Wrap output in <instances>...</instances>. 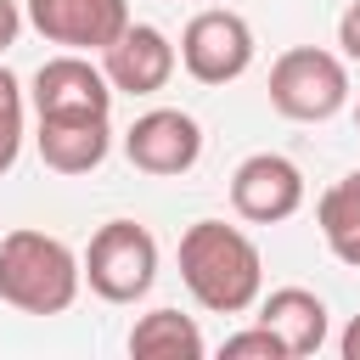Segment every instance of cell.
Masks as SVG:
<instances>
[{
	"mask_svg": "<svg viewBox=\"0 0 360 360\" xmlns=\"http://www.w3.org/2000/svg\"><path fill=\"white\" fill-rule=\"evenodd\" d=\"M180 281L208 315H242L264 292L259 242L225 219H197L180 236Z\"/></svg>",
	"mask_w": 360,
	"mask_h": 360,
	"instance_id": "1",
	"label": "cell"
},
{
	"mask_svg": "<svg viewBox=\"0 0 360 360\" xmlns=\"http://www.w3.org/2000/svg\"><path fill=\"white\" fill-rule=\"evenodd\" d=\"M84 287L79 253L51 231H6L0 236V304L22 315H62Z\"/></svg>",
	"mask_w": 360,
	"mask_h": 360,
	"instance_id": "2",
	"label": "cell"
},
{
	"mask_svg": "<svg viewBox=\"0 0 360 360\" xmlns=\"http://www.w3.org/2000/svg\"><path fill=\"white\" fill-rule=\"evenodd\" d=\"M270 107L292 124H326L349 107V68L338 51L292 45L270 62Z\"/></svg>",
	"mask_w": 360,
	"mask_h": 360,
	"instance_id": "3",
	"label": "cell"
},
{
	"mask_svg": "<svg viewBox=\"0 0 360 360\" xmlns=\"http://www.w3.org/2000/svg\"><path fill=\"white\" fill-rule=\"evenodd\" d=\"M79 270H84V281H90L96 298L135 304L158 281V236L146 225H135V219H107V225H96Z\"/></svg>",
	"mask_w": 360,
	"mask_h": 360,
	"instance_id": "4",
	"label": "cell"
},
{
	"mask_svg": "<svg viewBox=\"0 0 360 360\" xmlns=\"http://www.w3.org/2000/svg\"><path fill=\"white\" fill-rule=\"evenodd\" d=\"M180 68L197 84H231L253 68V28L242 11L231 6H202L186 28H180Z\"/></svg>",
	"mask_w": 360,
	"mask_h": 360,
	"instance_id": "5",
	"label": "cell"
},
{
	"mask_svg": "<svg viewBox=\"0 0 360 360\" xmlns=\"http://www.w3.org/2000/svg\"><path fill=\"white\" fill-rule=\"evenodd\" d=\"M22 22L62 51H107L129 28V0H22Z\"/></svg>",
	"mask_w": 360,
	"mask_h": 360,
	"instance_id": "6",
	"label": "cell"
},
{
	"mask_svg": "<svg viewBox=\"0 0 360 360\" xmlns=\"http://www.w3.org/2000/svg\"><path fill=\"white\" fill-rule=\"evenodd\" d=\"M124 158L141 174L174 180V174L197 169V158H202V124L191 112H180V107H152V112H141L124 129Z\"/></svg>",
	"mask_w": 360,
	"mask_h": 360,
	"instance_id": "7",
	"label": "cell"
},
{
	"mask_svg": "<svg viewBox=\"0 0 360 360\" xmlns=\"http://www.w3.org/2000/svg\"><path fill=\"white\" fill-rule=\"evenodd\" d=\"M231 208L248 225H281L304 208V169L281 152H253L231 174Z\"/></svg>",
	"mask_w": 360,
	"mask_h": 360,
	"instance_id": "8",
	"label": "cell"
},
{
	"mask_svg": "<svg viewBox=\"0 0 360 360\" xmlns=\"http://www.w3.org/2000/svg\"><path fill=\"white\" fill-rule=\"evenodd\" d=\"M174 68H180L174 39H169L163 28H152V22H135V17H129V28L101 51V73H107L112 96H158V90L174 79Z\"/></svg>",
	"mask_w": 360,
	"mask_h": 360,
	"instance_id": "9",
	"label": "cell"
},
{
	"mask_svg": "<svg viewBox=\"0 0 360 360\" xmlns=\"http://www.w3.org/2000/svg\"><path fill=\"white\" fill-rule=\"evenodd\" d=\"M34 118H62V112H112V84L101 73V62H90L84 51H62L45 56L34 73Z\"/></svg>",
	"mask_w": 360,
	"mask_h": 360,
	"instance_id": "10",
	"label": "cell"
},
{
	"mask_svg": "<svg viewBox=\"0 0 360 360\" xmlns=\"http://www.w3.org/2000/svg\"><path fill=\"white\" fill-rule=\"evenodd\" d=\"M34 146H39V163L45 169H56V174H90L112 152V124H107V112L39 118L34 124Z\"/></svg>",
	"mask_w": 360,
	"mask_h": 360,
	"instance_id": "11",
	"label": "cell"
},
{
	"mask_svg": "<svg viewBox=\"0 0 360 360\" xmlns=\"http://www.w3.org/2000/svg\"><path fill=\"white\" fill-rule=\"evenodd\" d=\"M259 326L276 332V343L287 349V360H304V354L326 349L332 315H326V304L309 287H276V292H259Z\"/></svg>",
	"mask_w": 360,
	"mask_h": 360,
	"instance_id": "12",
	"label": "cell"
},
{
	"mask_svg": "<svg viewBox=\"0 0 360 360\" xmlns=\"http://www.w3.org/2000/svg\"><path fill=\"white\" fill-rule=\"evenodd\" d=\"M129 354L135 360H202L208 343H202V332H197L191 315H180V309H146L129 326Z\"/></svg>",
	"mask_w": 360,
	"mask_h": 360,
	"instance_id": "13",
	"label": "cell"
},
{
	"mask_svg": "<svg viewBox=\"0 0 360 360\" xmlns=\"http://www.w3.org/2000/svg\"><path fill=\"white\" fill-rule=\"evenodd\" d=\"M315 225H321L332 259H343V264L360 270V169L343 174V180H332V186L321 191V202H315Z\"/></svg>",
	"mask_w": 360,
	"mask_h": 360,
	"instance_id": "14",
	"label": "cell"
},
{
	"mask_svg": "<svg viewBox=\"0 0 360 360\" xmlns=\"http://www.w3.org/2000/svg\"><path fill=\"white\" fill-rule=\"evenodd\" d=\"M28 124V90L17 84V73L0 62V174L17 163V152H22V129Z\"/></svg>",
	"mask_w": 360,
	"mask_h": 360,
	"instance_id": "15",
	"label": "cell"
},
{
	"mask_svg": "<svg viewBox=\"0 0 360 360\" xmlns=\"http://www.w3.org/2000/svg\"><path fill=\"white\" fill-rule=\"evenodd\" d=\"M219 354H225V360H287V349L276 343V332H270V326L231 332V338L219 343Z\"/></svg>",
	"mask_w": 360,
	"mask_h": 360,
	"instance_id": "16",
	"label": "cell"
},
{
	"mask_svg": "<svg viewBox=\"0 0 360 360\" xmlns=\"http://www.w3.org/2000/svg\"><path fill=\"white\" fill-rule=\"evenodd\" d=\"M338 45H343V62H360V0H349V11L338 17Z\"/></svg>",
	"mask_w": 360,
	"mask_h": 360,
	"instance_id": "17",
	"label": "cell"
},
{
	"mask_svg": "<svg viewBox=\"0 0 360 360\" xmlns=\"http://www.w3.org/2000/svg\"><path fill=\"white\" fill-rule=\"evenodd\" d=\"M17 34H22V6L17 0H0V56L17 45Z\"/></svg>",
	"mask_w": 360,
	"mask_h": 360,
	"instance_id": "18",
	"label": "cell"
},
{
	"mask_svg": "<svg viewBox=\"0 0 360 360\" xmlns=\"http://www.w3.org/2000/svg\"><path fill=\"white\" fill-rule=\"evenodd\" d=\"M338 354H343V360H360V315L343 326V338H338Z\"/></svg>",
	"mask_w": 360,
	"mask_h": 360,
	"instance_id": "19",
	"label": "cell"
},
{
	"mask_svg": "<svg viewBox=\"0 0 360 360\" xmlns=\"http://www.w3.org/2000/svg\"><path fill=\"white\" fill-rule=\"evenodd\" d=\"M354 124H360V101H354Z\"/></svg>",
	"mask_w": 360,
	"mask_h": 360,
	"instance_id": "20",
	"label": "cell"
}]
</instances>
